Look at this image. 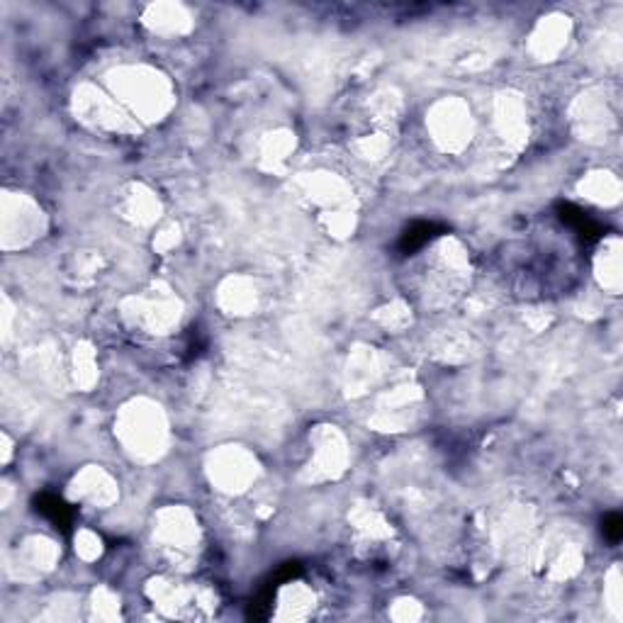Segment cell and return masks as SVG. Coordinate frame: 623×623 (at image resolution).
<instances>
[{"label":"cell","instance_id":"cell-1","mask_svg":"<svg viewBox=\"0 0 623 623\" xmlns=\"http://www.w3.org/2000/svg\"><path fill=\"white\" fill-rule=\"evenodd\" d=\"M108 93L135 122H159L174 106V86L151 67H120L108 73Z\"/></svg>","mask_w":623,"mask_h":623},{"label":"cell","instance_id":"cell-2","mask_svg":"<svg viewBox=\"0 0 623 623\" xmlns=\"http://www.w3.org/2000/svg\"><path fill=\"white\" fill-rule=\"evenodd\" d=\"M471 261L456 239H438L417 261L412 280L428 305H451L467 283Z\"/></svg>","mask_w":623,"mask_h":623},{"label":"cell","instance_id":"cell-3","mask_svg":"<svg viewBox=\"0 0 623 623\" xmlns=\"http://www.w3.org/2000/svg\"><path fill=\"white\" fill-rule=\"evenodd\" d=\"M115 436L135 461H156L168 444V424L161 407L149 399L129 402L117 417Z\"/></svg>","mask_w":623,"mask_h":623},{"label":"cell","instance_id":"cell-4","mask_svg":"<svg viewBox=\"0 0 623 623\" xmlns=\"http://www.w3.org/2000/svg\"><path fill=\"white\" fill-rule=\"evenodd\" d=\"M154 543L171 565H188L200 548L198 518L186 506H166L154 518Z\"/></svg>","mask_w":623,"mask_h":623},{"label":"cell","instance_id":"cell-5","mask_svg":"<svg viewBox=\"0 0 623 623\" xmlns=\"http://www.w3.org/2000/svg\"><path fill=\"white\" fill-rule=\"evenodd\" d=\"M76 117L86 127L96 132H112V135H129L137 129V122L129 117V112L117 102L106 90H98L93 86H81L73 96Z\"/></svg>","mask_w":623,"mask_h":623},{"label":"cell","instance_id":"cell-6","mask_svg":"<svg viewBox=\"0 0 623 623\" xmlns=\"http://www.w3.org/2000/svg\"><path fill=\"white\" fill-rule=\"evenodd\" d=\"M426 127L432 132L434 145L448 154L463 151L471 145L475 132L471 108L461 98H444L434 102L432 112L426 117Z\"/></svg>","mask_w":623,"mask_h":623},{"label":"cell","instance_id":"cell-7","mask_svg":"<svg viewBox=\"0 0 623 623\" xmlns=\"http://www.w3.org/2000/svg\"><path fill=\"white\" fill-rule=\"evenodd\" d=\"M207 475H210V483L225 495H241L256 483L258 461L254 453L241 446H222L207 461Z\"/></svg>","mask_w":623,"mask_h":623},{"label":"cell","instance_id":"cell-8","mask_svg":"<svg viewBox=\"0 0 623 623\" xmlns=\"http://www.w3.org/2000/svg\"><path fill=\"white\" fill-rule=\"evenodd\" d=\"M47 222L44 212L32 198L22 192L3 195V249H22L42 237Z\"/></svg>","mask_w":623,"mask_h":623},{"label":"cell","instance_id":"cell-9","mask_svg":"<svg viewBox=\"0 0 623 623\" xmlns=\"http://www.w3.org/2000/svg\"><path fill=\"white\" fill-rule=\"evenodd\" d=\"M122 315L132 327L141 329L145 334L161 336L178 327L180 305L176 297L166 293H147L129 297L122 305Z\"/></svg>","mask_w":623,"mask_h":623},{"label":"cell","instance_id":"cell-10","mask_svg":"<svg viewBox=\"0 0 623 623\" xmlns=\"http://www.w3.org/2000/svg\"><path fill=\"white\" fill-rule=\"evenodd\" d=\"M348 461L346 438L334 426H317L309 436V458L307 475L309 479H334L344 473Z\"/></svg>","mask_w":623,"mask_h":623},{"label":"cell","instance_id":"cell-11","mask_svg":"<svg viewBox=\"0 0 623 623\" xmlns=\"http://www.w3.org/2000/svg\"><path fill=\"white\" fill-rule=\"evenodd\" d=\"M69 497L86 510H108L117 500V483L102 467L90 465L71 479Z\"/></svg>","mask_w":623,"mask_h":623},{"label":"cell","instance_id":"cell-12","mask_svg":"<svg viewBox=\"0 0 623 623\" xmlns=\"http://www.w3.org/2000/svg\"><path fill=\"white\" fill-rule=\"evenodd\" d=\"M149 596L154 606L164 609L171 616H192L195 609L202 606V594L176 577H159L149 584Z\"/></svg>","mask_w":623,"mask_h":623},{"label":"cell","instance_id":"cell-13","mask_svg":"<svg viewBox=\"0 0 623 623\" xmlns=\"http://www.w3.org/2000/svg\"><path fill=\"white\" fill-rule=\"evenodd\" d=\"M492 122H495V129L502 141L512 147L524 145L526 132H528V120H526V108L524 102L518 100V96H500L495 102V110H492Z\"/></svg>","mask_w":623,"mask_h":623},{"label":"cell","instance_id":"cell-14","mask_svg":"<svg viewBox=\"0 0 623 623\" xmlns=\"http://www.w3.org/2000/svg\"><path fill=\"white\" fill-rule=\"evenodd\" d=\"M567 37H570V18L545 16L536 24V30L531 32L528 47L541 61H551L565 49Z\"/></svg>","mask_w":623,"mask_h":623},{"label":"cell","instance_id":"cell-15","mask_svg":"<svg viewBox=\"0 0 623 623\" xmlns=\"http://www.w3.org/2000/svg\"><path fill=\"white\" fill-rule=\"evenodd\" d=\"M141 22L156 34H186L192 28V16L188 12L186 6L180 3H151L145 16H141Z\"/></svg>","mask_w":623,"mask_h":623},{"label":"cell","instance_id":"cell-16","mask_svg":"<svg viewBox=\"0 0 623 623\" xmlns=\"http://www.w3.org/2000/svg\"><path fill=\"white\" fill-rule=\"evenodd\" d=\"M120 210H122V217L127 219V222L147 227V225H154L156 219H159L161 205H159V198H156V195L149 188L135 184L122 192Z\"/></svg>","mask_w":623,"mask_h":623},{"label":"cell","instance_id":"cell-17","mask_svg":"<svg viewBox=\"0 0 623 623\" xmlns=\"http://www.w3.org/2000/svg\"><path fill=\"white\" fill-rule=\"evenodd\" d=\"M594 270L600 278L602 288H606L612 295H619L621 290V241L619 237H609L594 258Z\"/></svg>","mask_w":623,"mask_h":623},{"label":"cell","instance_id":"cell-18","mask_svg":"<svg viewBox=\"0 0 623 623\" xmlns=\"http://www.w3.org/2000/svg\"><path fill=\"white\" fill-rule=\"evenodd\" d=\"M278 616L283 619H303L309 614V609L315 606V592H312L305 582H290L288 587L278 592Z\"/></svg>","mask_w":623,"mask_h":623},{"label":"cell","instance_id":"cell-19","mask_svg":"<svg viewBox=\"0 0 623 623\" xmlns=\"http://www.w3.org/2000/svg\"><path fill=\"white\" fill-rule=\"evenodd\" d=\"M219 303L229 315H249V309L256 307V288L241 278L227 280L219 290Z\"/></svg>","mask_w":623,"mask_h":623},{"label":"cell","instance_id":"cell-20","mask_svg":"<svg viewBox=\"0 0 623 623\" xmlns=\"http://www.w3.org/2000/svg\"><path fill=\"white\" fill-rule=\"evenodd\" d=\"M57 543L49 541L44 536H32L22 543V557H24V567L30 570H39V573H44V570L55 567L57 561Z\"/></svg>","mask_w":623,"mask_h":623},{"label":"cell","instance_id":"cell-21","mask_svg":"<svg viewBox=\"0 0 623 623\" xmlns=\"http://www.w3.org/2000/svg\"><path fill=\"white\" fill-rule=\"evenodd\" d=\"M580 190L584 192V198L592 200V202H600V205H614L619 202V180L612 174H590L587 178L582 180Z\"/></svg>","mask_w":623,"mask_h":623},{"label":"cell","instance_id":"cell-22","mask_svg":"<svg viewBox=\"0 0 623 623\" xmlns=\"http://www.w3.org/2000/svg\"><path fill=\"white\" fill-rule=\"evenodd\" d=\"M293 151H295V135L273 132L264 139V145H261V161L268 168H278V166L288 161V156Z\"/></svg>","mask_w":623,"mask_h":623},{"label":"cell","instance_id":"cell-23","mask_svg":"<svg viewBox=\"0 0 623 623\" xmlns=\"http://www.w3.org/2000/svg\"><path fill=\"white\" fill-rule=\"evenodd\" d=\"M100 538L93 534V531H81V534L76 536V553L83 557V561H96L100 555Z\"/></svg>","mask_w":623,"mask_h":623}]
</instances>
